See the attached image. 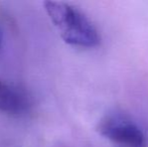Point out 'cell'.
I'll list each match as a JSON object with an SVG mask.
<instances>
[{
  "instance_id": "cell-1",
  "label": "cell",
  "mask_w": 148,
  "mask_h": 147,
  "mask_svg": "<svg viewBox=\"0 0 148 147\" xmlns=\"http://www.w3.org/2000/svg\"><path fill=\"white\" fill-rule=\"evenodd\" d=\"M43 7L66 43L89 49L100 44L101 36L97 27L76 6L60 1H45Z\"/></svg>"
},
{
  "instance_id": "cell-2",
  "label": "cell",
  "mask_w": 148,
  "mask_h": 147,
  "mask_svg": "<svg viewBox=\"0 0 148 147\" xmlns=\"http://www.w3.org/2000/svg\"><path fill=\"white\" fill-rule=\"evenodd\" d=\"M97 130L100 135L119 147H147V138L142 128L124 114L104 116L98 123Z\"/></svg>"
},
{
  "instance_id": "cell-3",
  "label": "cell",
  "mask_w": 148,
  "mask_h": 147,
  "mask_svg": "<svg viewBox=\"0 0 148 147\" xmlns=\"http://www.w3.org/2000/svg\"><path fill=\"white\" fill-rule=\"evenodd\" d=\"M32 105V97L24 87L0 78V112L21 116L28 113Z\"/></svg>"
},
{
  "instance_id": "cell-4",
  "label": "cell",
  "mask_w": 148,
  "mask_h": 147,
  "mask_svg": "<svg viewBox=\"0 0 148 147\" xmlns=\"http://www.w3.org/2000/svg\"><path fill=\"white\" fill-rule=\"evenodd\" d=\"M1 44H2V36H1V32H0V49H1Z\"/></svg>"
}]
</instances>
